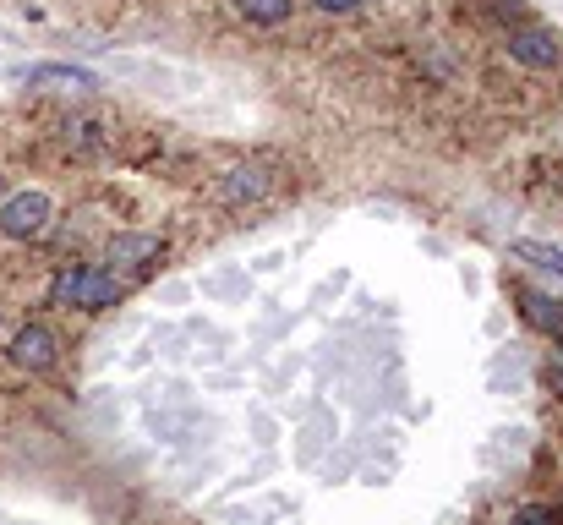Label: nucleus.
I'll list each match as a JSON object with an SVG mask.
<instances>
[{
    "instance_id": "obj_1",
    "label": "nucleus",
    "mask_w": 563,
    "mask_h": 525,
    "mask_svg": "<svg viewBox=\"0 0 563 525\" xmlns=\"http://www.w3.org/2000/svg\"><path fill=\"white\" fill-rule=\"evenodd\" d=\"M126 296V285L115 279V268H93V263H66L50 285V307H82V312H104Z\"/></svg>"
},
{
    "instance_id": "obj_2",
    "label": "nucleus",
    "mask_w": 563,
    "mask_h": 525,
    "mask_svg": "<svg viewBox=\"0 0 563 525\" xmlns=\"http://www.w3.org/2000/svg\"><path fill=\"white\" fill-rule=\"evenodd\" d=\"M50 219H55V208H50L44 192H17V197H6V208H0V236L33 241V236L50 230Z\"/></svg>"
},
{
    "instance_id": "obj_3",
    "label": "nucleus",
    "mask_w": 563,
    "mask_h": 525,
    "mask_svg": "<svg viewBox=\"0 0 563 525\" xmlns=\"http://www.w3.org/2000/svg\"><path fill=\"white\" fill-rule=\"evenodd\" d=\"M55 356H61V345H55V334L44 329V323H28V329L11 340V361H17L22 372H50Z\"/></svg>"
},
{
    "instance_id": "obj_4",
    "label": "nucleus",
    "mask_w": 563,
    "mask_h": 525,
    "mask_svg": "<svg viewBox=\"0 0 563 525\" xmlns=\"http://www.w3.org/2000/svg\"><path fill=\"white\" fill-rule=\"evenodd\" d=\"M503 44H509L514 61H520V66H536V72L558 66V55H563L558 39H553L547 28H509V39H503Z\"/></svg>"
},
{
    "instance_id": "obj_5",
    "label": "nucleus",
    "mask_w": 563,
    "mask_h": 525,
    "mask_svg": "<svg viewBox=\"0 0 563 525\" xmlns=\"http://www.w3.org/2000/svg\"><path fill=\"white\" fill-rule=\"evenodd\" d=\"M22 83L28 88H66V93H93L99 77L88 66H66V61H44V66H22Z\"/></svg>"
},
{
    "instance_id": "obj_6",
    "label": "nucleus",
    "mask_w": 563,
    "mask_h": 525,
    "mask_svg": "<svg viewBox=\"0 0 563 525\" xmlns=\"http://www.w3.org/2000/svg\"><path fill=\"white\" fill-rule=\"evenodd\" d=\"M159 252H164L159 236H143V230H121V236H110L104 258H110V268H148V263H159Z\"/></svg>"
},
{
    "instance_id": "obj_7",
    "label": "nucleus",
    "mask_w": 563,
    "mask_h": 525,
    "mask_svg": "<svg viewBox=\"0 0 563 525\" xmlns=\"http://www.w3.org/2000/svg\"><path fill=\"white\" fill-rule=\"evenodd\" d=\"M268 186L274 181H268L263 165H236V170H225V181H219V197H225V203H257Z\"/></svg>"
},
{
    "instance_id": "obj_8",
    "label": "nucleus",
    "mask_w": 563,
    "mask_h": 525,
    "mask_svg": "<svg viewBox=\"0 0 563 525\" xmlns=\"http://www.w3.org/2000/svg\"><path fill=\"white\" fill-rule=\"evenodd\" d=\"M520 312H525V323H536V329L563 334V301L542 296V290H520Z\"/></svg>"
},
{
    "instance_id": "obj_9",
    "label": "nucleus",
    "mask_w": 563,
    "mask_h": 525,
    "mask_svg": "<svg viewBox=\"0 0 563 525\" xmlns=\"http://www.w3.org/2000/svg\"><path fill=\"white\" fill-rule=\"evenodd\" d=\"M290 6H296V0H236V11L246 22H257V28H279V22H290Z\"/></svg>"
},
{
    "instance_id": "obj_10",
    "label": "nucleus",
    "mask_w": 563,
    "mask_h": 525,
    "mask_svg": "<svg viewBox=\"0 0 563 525\" xmlns=\"http://www.w3.org/2000/svg\"><path fill=\"white\" fill-rule=\"evenodd\" d=\"M61 132H66V148H72V154H93V148H104V126L99 121H66Z\"/></svg>"
},
{
    "instance_id": "obj_11",
    "label": "nucleus",
    "mask_w": 563,
    "mask_h": 525,
    "mask_svg": "<svg viewBox=\"0 0 563 525\" xmlns=\"http://www.w3.org/2000/svg\"><path fill=\"white\" fill-rule=\"evenodd\" d=\"M514 258L536 263V268H553L563 274V247H542V241H514Z\"/></svg>"
},
{
    "instance_id": "obj_12",
    "label": "nucleus",
    "mask_w": 563,
    "mask_h": 525,
    "mask_svg": "<svg viewBox=\"0 0 563 525\" xmlns=\"http://www.w3.org/2000/svg\"><path fill=\"white\" fill-rule=\"evenodd\" d=\"M514 525H553V509H542V504H525L520 515H514Z\"/></svg>"
},
{
    "instance_id": "obj_13",
    "label": "nucleus",
    "mask_w": 563,
    "mask_h": 525,
    "mask_svg": "<svg viewBox=\"0 0 563 525\" xmlns=\"http://www.w3.org/2000/svg\"><path fill=\"white\" fill-rule=\"evenodd\" d=\"M312 6H318V11H339V17H345V11H356L361 0H312Z\"/></svg>"
},
{
    "instance_id": "obj_14",
    "label": "nucleus",
    "mask_w": 563,
    "mask_h": 525,
    "mask_svg": "<svg viewBox=\"0 0 563 525\" xmlns=\"http://www.w3.org/2000/svg\"><path fill=\"white\" fill-rule=\"evenodd\" d=\"M547 383H553V394H563V356L547 361Z\"/></svg>"
}]
</instances>
